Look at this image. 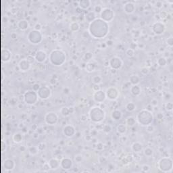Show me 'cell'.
<instances>
[{"label": "cell", "mask_w": 173, "mask_h": 173, "mask_svg": "<svg viewBox=\"0 0 173 173\" xmlns=\"http://www.w3.org/2000/svg\"><path fill=\"white\" fill-rule=\"evenodd\" d=\"M34 30L40 31V30L41 29V25L40 23H37L36 24L34 25Z\"/></svg>", "instance_id": "cell-53"}, {"label": "cell", "mask_w": 173, "mask_h": 173, "mask_svg": "<svg viewBox=\"0 0 173 173\" xmlns=\"http://www.w3.org/2000/svg\"><path fill=\"white\" fill-rule=\"evenodd\" d=\"M149 72H150V70H149V69L146 67H144L141 69V72L142 75H146L149 73Z\"/></svg>", "instance_id": "cell-48"}, {"label": "cell", "mask_w": 173, "mask_h": 173, "mask_svg": "<svg viewBox=\"0 0 173 173\" xmlns=\"http://www.w3.org/2000/svg\"><path fill=\"white\" fill-rule=\"evenodd\" d=\"M117 131H118V133L119 134L122 135H123L126 132V126L125 125H123V124H120L117 126L116 127Z\"/></svg>", "instance_id": "cell-28"}, {"label": "cell", "mask_w": 173, "mask_h": 173, "mask_svg": "<svg viewBox=\"0 0 173 173\" xmlns=\"http://www.w3.org/2000/svg\"><path fill=\"white\" fill-rule=\"evenodd\" d=\"M106 96L110 100H116L119 96V92L118 89L115 87H111L106 90Z\"/></svg>", "instance_id": "cell-11"}, {"label": "cell", "mask_w": 173, "mask_h": 173, "mask_svg": "<svg viewBox=\"0 0 173 173\" xmlns=\"http://www.w3.org/2000/svg\"><path fill=\"white\" fill-rule=\"evenodd\" d=\"M150 169V167L147 164H144L142 166V170L144 172H148L149 170Z\"/></svg>", "instance_id": "cell-49"}, {"label": "cell", "mask_w": 173, "mask_h": 173, "mask_svg": "<svg viewBox=\"0 0 173 173\" xmlns=\"http://www.w3.org/2000/svg\"><path fill=\"white\" fill-rule=\"evenodd\" d=\"M38 96L42 100H47L51 95V90L49 87L44 86V87H41L37 92Z\"/></svg>", "instance_id": "cell-12"}, {"label": "cell", "mask_w": 173, "mask_h": 173, "mask_svg": "<svg viewBox=\"0 0 173 173\" xmlns=\"http://www.w3.org/2000/svg\"><path fill=\"white\" fill-rule=\"evenodd\" d=\"M167 43H168V45H169V46H170V47H172L173 45V39L172 37H170L168 39V40H167Z\"/></svg>", "instance_id": "cell-52"}, {"label": "cell", "mask_w": 173, "mask_h": 173, "mask_svg": "<svg viewBox=\"0 0 173 173\" xmlns=\"http://www.w3.org/2000/svg\"><path fill=\"white\" fill-rule=\"evenodd\" d=\"M106 93H104L103 91L98 90L95 91L93 94V100L95 102L97 103H102L104 100H106Z\"/></svg>", "instance_id": "cell-14"}, {"label": "cell", "mask_w": 173, "mask_h": 173, "mask_svg": "<svg viewBox=\"0 0 173 173\" xmlns=\"http://www.w3.org/2000/svg\"><path fill=\"white\" fill-rule=\"evenodd\" d=\"M109 31L108 22H105L101 18H95L93 22H90L89 27V34L95 39H101L107 35Z\"/></svg>", "instance_id": "cell-1"}, {"label": "cell", "mask_w": 173, "mask_h": 173, "mask_svg": "<svg viewBox=\"0 0 173 173\" xmlns=\"http://www.w3.org/2000/svg\"><path fill=\"white\" fill-rule=\"evenodd\" d=\"M130 91H131V94L134 95V96H138V95H140L141 92V89L137 85H135L132 86L131 89H130Z\"/></svg>", "instance_id": "cell-24"}, {"label": "cell", "mask_w": 173, "mask_h": 173, "mask_svg": "<svg viewBox=\"0 0 173 173\" xmlns=\"http://www.w3.org/2000/svg\"><path fill=\"white\" fill-rule=\"evenodd\" d=\"M154 130V126H152L151 125H148V126H147V131L150 132V133H151V132H153Z\"/></svg>", "instance_id": "cell-51"}, {"label": "cell", "mask_w": 173, "mask_h": 173, "mask_svg": "<svg viewBox=\"0 0 173 173\" xmlns=\"http://www.w3.org/2000/svg\"><path fill=\"white\" fill-rule=\"evenodd\" d=\"M50 62L55 66L62 65L66 61V56L62 51L59 50H53L50 55Z\"/></svg>", "instance_id": "cell-3"}, {"label": "cell", "mask_w": 173, "mask_h": 173, "mask_svg": "<svg viewBox=\"0 0 173 173\" xmlns=\"http://www.w3.org/2000/svg\"><path fill=\"white\" fill-rule=\"evenodd\" d=\"M135 54V51L133 49L129 48L126 51V56L129 57V58H131V57H133Z\"/></svg>", "instance_id": "cell-43"}, {"label": "cell", "mask_w": 173, "mask_h": 173, "mask_svg": "<svg viewBox=\"0 0 173 173\" xmlns=\"http://www.w3.org/2000/svg\"><path fill=\"white\" fill-rule=\"evenodd\" d=\"M94 11H95V13H97V14L101 13V11H102V8L100 5H97L94 7Z\"/></svg>", "instance_id": "cell-45"}, {"label": "cell", "mask_w": 173, "mask_h": 173, "mask_svg": "<svg viewBox=\"0 0 173 173\" xmlns=\"http://www.w3.org/2000/svg\"><path fill=\"white\" fill-rule=\"evenodd\" d=\"M29 27V24L28 21L26 20H21L18 22V27L20 30H26Z\"/></svg>", "instance_id": "cell-26"}, {"label": "cell", "mask_w": 173, "mask_h": 173, "mask_svg": "<svg viewBox=\"0 0 173 173\" xmlns=\"http://www.w3.org/2000/svg\"><path fill=\"white\" fill-rule=\"evenodd\" d=\"M172 160L170 157H162V159L160 160V161L158 162L159 169L164 172L170 171L172 169Z\"/></svg>", "instance_id": "cell-5"}, {"label": "cell", "mask_w": 173, "mask_h": 173, "mask_svg": "<svg viewBox=\"0 0 173 173\" xmlns=\"http://www.w3.org/2000/svg\"><path fill=\"white\" fill-rule=\"evenodd\" d=\"M60 113L62 114V115L64 116H68L70 114V109L67 107H63L60 110Z\"/></svg>", "instance_id": "cell-37"}, {"label": "cell", "mask_w": 173, "mask_h": 173, "mask_svg": "<svg viewBox=\"0 0 173 173\" xmlns=\"http://www.w3.org/2000/svg\"><path fill=\"white\" fill-rule=\"evenodd\" d=\"M76 131H75V128L72 125H66L63 128V133L64 135L67 137H72L75 135Z\"/></svg>", "instance_id": "cell-15"}, {"label": "cell", "mask_w": 173, "mask_h": 173, "mask_svg": "<svg viewBox=\"0 0 173 173\" xmlns=\"http://www.w3.org/2000/svg\"><path fill=\"white\" fill-rule=\"evenodd\" d=\"M34 59L36 60L38 62H44L45 60L47 59V53H45L43 50H38L35 54Z\"/></svg>", "instance_id": "cell-17"}, {"label": "cell", "mask_w": 173, "mask_h": 173, "mask_svg": "<svg viewBox=\"0 0 173 173\" xmlns=\"http://www.w3.org/2000/svg\"><path fill=\"white\" fill-rule=\"evenodd\" d=\"M93 55L92 53H90V52H87V53H86L84 55V56H83V59L85 62H89V61L91 60V59L92 58Z\"/></svg>", "instance_id": "cell-41"}, {"label": "cell", "mask_w": 173, "mask_h": 173, "mask_svg": "<svg viewBox=\"0 0 173 173\" xmlns=\"http://www.w3.org/2000/svg\"><path fill=\"white\" fill-rule=\"evenodd\" d=\"M131 149L135 153H139L143 150V145L139 142H135L131 146Z\"/></svg>", "instance_id": "cell-22"}, {"label": "cell", "mask_w": 173, "mask_h": 173, "mask_svg": "<svg viewBox=\"0 0 173 173\" xmlns=\"http://www.w3.org/2000/svg\"><path fill=\"white\" fill-rule=\"evenodd\" d=\"M114 17V13L112 9L109 8H105L102 9L100 13V18L106 22H109L113 20Z\"/></svg>", "instance_id": "cell-8"}, {"label": "cell", "mask_w": 173, "mask_h": 173, "mask_svg": "<svg viewBox=\"0 0 173 173\" xmlns=\"http://www.w3.org/2000/svg\"><path fill=\"white\" fill-rule=\"evenodd\" d=\"M95 68V65H94V64H93V63H88V64L86 65V69H87L88 72H92V71H93Z\"/></svg>", "instance_id": "cell-40"}, {"label": "cell", "mask_w": 173, "mask_h": 173, "mask_svg": "<svg viewBox=\"0 0 173 173\" xmlns=\"http://www.w3.org/2000/svg\"><path fill=\"white\" fill-rule=\"evenodd\" d=\"M137 120L142 126H148L153 122V114L148 110H142L137 114Z\"/></svg>", "instance_id": "cell-2"}, {"label": "cell", "mask_w": 173, "mask_h": 173, "mask_svg": "<svg viewBox=\"0 0 173 173\" xmlns=\"http://www.w3.org/2000/svg\"><path fill=\"white\" fill-rule=\"evenodd\" d=\"M135 6L134 3L132 2H127L124 6V10L126 14H132L135 11Z\"/></svg>", "instance_id": "cell-20"}, {"label": "cell", "mask_w": 173, "mask_h": 173, "mask_svg": "<svg viewBox=\"0 0 173 173\" xmlns=\"http://www.w3.org/2000/svg\"><path fill=\"white\" fill-rule=\"evenodd\" d=\"M129 81L131 84L133 85H135L139 84V82H140V78L137 75H132L130 77Z\"/></svg>", "instance_id": "cell-29"}, {"label": "cell", "mask_w": 173, "mask_h": 173, "mask_svg": "<svg viewBox=\"0 0 173 173\" xmlns=\"http://www.w3.org/2000/svg\"><path fill=\"white\" fill-rule=\"evenodd\" d=\"M173 108V104L172 102H168L166 104V109L167 111H172Z\"/></svg>", "instance_id": "cell-46"}, {"label": "cell", "mask_w": 173, "mask_h": 173, "mask_svg": "<svg viewBox=\"0 0 173 173\" xmlns=\"http://www.w3.org/2000/svg\"><path fill=\"white\" fill-rule=\"evenodd\" d=\"M78 5L81 9H87L90 7L91 2L89 0H82L78 2Z\"/></svg>", "instance_id": "cell-27"}, {"label": "cell", "mask_w": 173, "mask_h": 173, "mask_svg": "<svg viewBox=\"0 0 173 173\" xmlns=\"http://www.w3.org/2000/svg\"><path fill=\"white\" fill-rule=\"evenodd\" d=\"M10 36H11V38L12 39H16V38H17V34H16V33H12Z\"/></svg>", "instance_id": "cell-54"}, {"label": "cell", "mask_w": 173, "mask_h": 173, "mask_svg": "<svg viewBox=\"0 0 173 173\" xmlns=\"http://www.w3.org/2000/svg\"><path fill=\"white\" fill-rule=\"evenodd\" d=\"M157 64L160 66H162V67L165 66L167 64V60L165 58H164V57H161L157 60Z\"/></svg>", "instance_id": "cell-38"}, {"label": "cell", "mask_w": 173, "mask_h": 173, "mask_svg": "<svg viewBox=\"0 0 173 173\" xmlns=\"http://www.w3.org/2000/svg\"><path fill=\"white\" fill-rule=\"evenodd\" d=\"M49 165H50V169H57L60 166V162L56 158H52L49 162Z\"/></svg>", "instance_id": "cell-23"}, {"label": "cell", "mask_w": 173, "mask_h": 173, "mask_svg": "<svg viewBox=\"0 0 173 173\" xmlns=\"http://www.w3.org/2000/svg\"><path fill=\"white\" fill-rule=\"evenodd\" d=\"M136 106L133 102H129L126 105V110L128 112H133L135 110Z\"/></svg>", "instance_id": "cell-35"}, {"label": "cell", "mask_w": 173, "mask_h": 173, "mask_svg": "<svg viewBox=\"0 0 173 173\" xmlns=\"http://www.w3.org/2000/svg\"><path fill=\"white\" fill-rule=\"evenodd\" d=\"M12 56L11 52L8 49H2V59L3 62H8L10 60Z\"/></svg>", "instance_id": "cell-21"}, {"label": "cell", "mask_w": 173, "mask_h": 173, "mask_svg": "<svg viewBox=\"0 0 173 173\" xmlns=\"http://www.w3.org/2000/svg\"><path fill=\"white\" fill-rule=\"evenodd\" d=\"M109 64L110 67L114 70H118L122 66L123 62L118 56H114L110 60Z\"/></svg>", "instance_id": "cell-9"}, {"label": "cell", "mask_w": 173, "mask_h": 173, "mask_svg": "<svg viewBox=\"0 0 173 173\" xmlns=\"http://www.w3.org/2000/svg\"><path fill=\"white\" fill-rule=\"evenodd\" d=\"M72 165H73L72 160L68 157H64L60 162V166L64 170H69L72 168Z\"/></svg>", "instance_id": "cell-16"}, {"label": "cell", "mask_w": 173, "mask_h": 173, "mask_svg": "<svg viewBox=\"0 0 173 173\" xmlns=\"http://www.w3.org/2000/svg\"><path fill=\"white\" fill-rule=\"evenodd\" d=\"M86 20H87L88 22H93L95 19V14L93 12H90L87 13V14H86Z\"/></svg>", "instance_id": "cell-31"}, {"label": "cell", "mask_w": 173, "mask_h": 173, "mask_svg": "<svg viewBox=\"0 0 173 173\" xmlns=\"http://www.w3.org/2000/svg\"><path fill=\"white\" fill-rule=\"evenodd\" d=\"M28 39L33 44H39L42 41V34L39 31L33 30L28 34Z\"/></svg>", "instance_id": "cell-7"}, {"label": "cell", "mask_w": 173, "mask_h": 173, "mask_svg": "<svg viewBox=\"0 0 173 173\" xmlns=\"http://www.w3.org/2000/svg\"><path fill=\"white\" fill-rule=\"evenodd\" d=\"M136 120L133 116H129L126 119V124L128 126L132 127L135 125Z\"/></svg>", "instance_id": "cell-30"}, {"label": "cell", "mask_w": 173, "mask_h": 173, "mask_svg": "<svg viewBox=\"0 0 173 173\" xmlns=\"http://www.w3.org/2000/svg\"><path fill=\"white\" fill-rule=\"evenodd\" d=\"M70 28L72 31H78L80 28V26L77 22H72L70 24Z\"/></svg>", "instance_id": "cell-32"}, {"label": "cell", "mask_w": 173, "mask_h": 173, "mask_svg": "<svg viewBox=\"0 0 173 173\" xmlns=\"http://www.w3.org/2000/svg\"><path fill=\"white\" fill-rule=\"evenodd\" d=\"M152 31L155 34L160 35L165 31V26L164 24L160 22H155L152 26Z\"/></svg>", "instance_id": "cell-13"}, {"label": "cell", "mask_w": 173, "mask_h": 173, "mask_svg": "<svg viewBox=\"0 0 173 173\" xmlns=\"http://www.w3.org/2000/svg\"><path fill=\"white\" fill-rule=\"evenodd\" d=\"M28 151H29V153L31 154L35 155L38 153L39 149H38L37 147L32 146V147H30L29 149H28Z\"/></svg>", "instance_id": "cell-39"}, {"label": "cell", "mask_w": 173, "mask_h": 173, "mask_svg": "<svg viewBox=\"0 0 173 173\" xmlns=\"http://www.w3.org/2000/svg\"><path fill=\"white\" fill-rule=\"evenodd\" d=\"M3 166H4V168L6 170H12L15 168L16 164H15V162L13 160L7 159L3 162Z\"/></svg>", "instance_id": "cell-19"}, {"label": "cell", "mask_w": 173, "mask_h": 173, "mask_svg": "<svg viewBox=\"0 0 173 173\" xmlns=\"http://www.w3.org/2000/svg\"><path fill=\"white\" fill-rule=\"evenodd\" d=\"M37 147L39 151H43V150H45V147H46V144H45V143H43V142H41V143L39 144Z\"/></svg>", "instance_id": "cell-44"}, {"label": "cell", "mask_w": 173, "mask_h": 173, "mask_svg": "<svg viewBox=\"0 0 173 173\" xmlns=\"http://www.w3.org/2000/svg\"><path fill=\"white\" fill-rule=\"evenodd\" d=\"M112 131V127L110 125L106 124L103 126V131L105 133H110Z\"/></svg>", "instance_id": "cell-42"}, {"label": "cell", "mask_w": 173, "mask_h": 173, "mask_svg": "<svg viewBox=\"0 0 173 173\" xmlns=\"http://www.w3.org/2000/svg\"><path fill=\"white\" fill-rule=\"evenodd\" d=\"M162 3L161 2H158V3H157H157H156V6L157 7V8H161V7H162Z\"/></svg>", "instance_id": "cell-55"}, {"label": "cell", "mask_w": 173, "mask_h": 173, "mask_svg": "<svg viewBox=\"0 0 173 173\" xmlns=\"http://www.w3.org/2000/svg\"><path fill=\"white\" fill-rule=\"evenodd\" d=\"M91 81H92V82L95 85H99L100 83H101L102 78L100 77V75H95V76H93V77H92Z\"/></svg>", "instance_id": "cell-34"}, {"label": "cell", "mask_w": 173, "mask_h": 173, "mask_svg": "<svg viewBox=\"0 0 173 173\" xmlns=\"http://www.w3.org/2000/svg\"><path fill=\"white\" fill-rule=\"evenodd\" d=\"M122 116V114L118 110H115L112 112L111 114V117L114 120H119L121 119Z\"/></svg>", "instance_id": "cell-25"}, {"label": "cell", "mask_w": 173, "mask_h": 173, "mask_svg": "<svg viewBox=\"0 0 173 173\" xmlns=\"http://www.w3.org/2000/svg\"><path fill=\"white\" fill-rule=\"evenodd\" d=\"M144 152L145 156H146L147 157H151L154 154V150L151 147H146L145 149H144Z\"/></svg>", "instance_id": "cell-36"}, {"label": "cell", "mask_w": 173, "mask_h": 173, "mask_svg": "<svg viewBox=\"0 0 173 173\" xmlns=\"http://www.w3.org/2000/svg\"><path fill=\"white\" fill-rule=\"evenodd\" d=\"M106 116V114L103 109L100 107H94L89 111V117L91 121L95 123H99L103 121Z\"/></svg>", "instance_id": "cell-4"}, {"label": "cell", "mask_w": 173, "mask_h": 173, "mask_svg": "<svg viewBox=\"0 0 173 173\" xmlns=\"http://www.w3.org/2000/svg\"><path fill=\"white\" fill-rule=\"evenodd\" d=\"M18 67L22 71H27L31 68V63L27 59H23L19 62Z\"/></svg>", "instance_id": "cell-18"}, {"label": "cell", "mask_w": 173, "mask_h": 173, "mask_svg": "<svg viewBox=\"0 0 173 173\" xmlns=\"http://www.w3.org/2000/svg\"><path fill=\"white\" fill-rule=\"evenodd\" d=\"M75 161H76V162H77V163H79V162H81V161L83 160V156L81 154L77 155V156H75Z\"/></svg>", "instance_id": "cell-47"}, {"label": "cell", "mask_w": 173, "mask_h": 173, "mask_svg": "<svg viewBox=\"0 0 173 173\" xmlns=\"http://www.w3.org/2000/svg\"><path fill=\"white\" fill-rule=\"evenodd\" d=\"M40 87H41L39 84H34L33 86V90L34 91H38Z\"/></svg>", "instance_id": "cell-50"}, {"label": "cell", "mask_w": 173, "mask_h": 173, "mask_svg": "<svg viewBox=\"0 0 173 173\" xmlns=\"http://www.w3.org/2000/svg\"><path fill=\"white\" fill-rule=\"evenodd\" d=\"M58 120V116L53 112H50L46 114L45 116V121L47 125H53L57 123Z\"/></svg>", "instance_id": "cell-10"}, {"label": "cell", "mask_w": 173, "mask_h": 173, "mask_svg": "<svg viewBox=\"0 0 173 173\" xmlns=\"http://www.w3.org/2000/svg\"><path fill=\"white\" fill-rule=\"evenodd\" d=\"M38 94L37 91L33 90L28 91L24 95V100L27 104L33 105L36 103L38 100Z\"/></svg>", "instance_id": "cell-6"}, {"label": "cell", "mask_w": 173, "mask_h": 173, "mask_svg": "<svg viewBox=\"0 0 173 173\" xmlns=\"http://www.w3.org/2000/svg\"><path fill=\"white\" fill-rule=\"evenodd\" d=\"M13 140L16 143H20L22 141V135L20 133H16L13 136Z\"/></svg>", "instance_id": "cell-33"}]
</instances>
